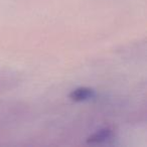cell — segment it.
Listing matches in <instances>:
<instances>
[{"mask_svg":"<svg viewBox=\"0 0 147 147\" xmlns=\"http://www.w3.org/2000/svg\"><path fill=\"white\" fill-rule=\"evenodd\" d=\"M96 96V93L93 89L90 88H78L74 90L69 94V97L73 101L76 102H83V101H88L91 99H94Z\"/></svg>","mask_w":147,"mask_h":147,"instance_id":"1","label":"cell"},{"mask_svg":"<svg viewBox=\"0 0 147 147\" xmlns=\"http://www.w3.org/2000/svg\"><path fill=\"white\" fill-rule=\"evenodd\" d=\"M112 137V132L108 129H103V130L97 131L95 134L89 137V143H102L105 141H108Z\"/></svg>","mask_w":147,"mask_h":147,"instance_id":"2","label":"cell"}]
</instances>
